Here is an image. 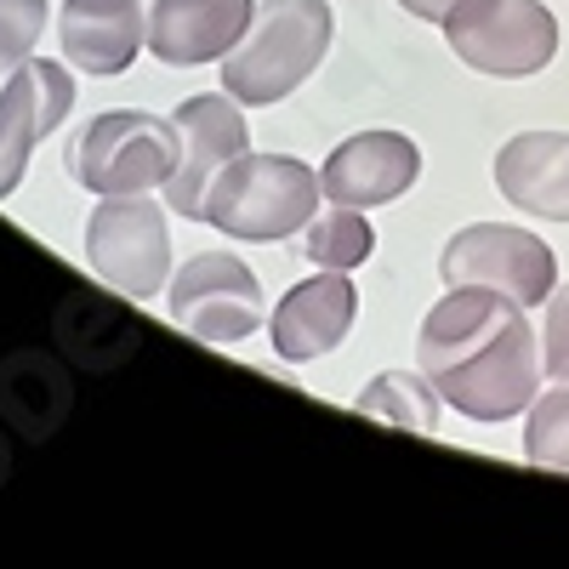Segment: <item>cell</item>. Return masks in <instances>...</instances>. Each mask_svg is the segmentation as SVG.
I'll list each match as a JSON object with an SVG mask.
<instances>
[{
    "instance_id": "44dd1931",
    "label": "cell",
    "mask_w": 569,
    "mask_h": 569,
    "mask_svg": "<svg viewBox=\"0 0 569 569\" xmlns=\"http://www.w3.org/2000/svg\"><path fill=\"white\" fill-rule=\"evenodd\" d=\"M541 365L552 382H569V284H552L547 325H541Z\"/></svg>"
},
{
    "instance_id": "5b68a950",
    "label": "cell",
    "mask_w": 569,
    "mask_h": 569,
    "mask_svg": "<svg viewBox=\"0 0 569 569\" xmlns=\"http://www.w3.org/2000/svg\"><path fill=\"white\" fill-rule=\"evenodd\" d=\"M445 40L467 69L525 80L558 58V18L541 0H456L445 18Z\"/></svg>"
},
{
    "instance_id": "6da1fadb",
    "label": "cell",
    "mask_w": 569,
    "mask_h": 569,
    "mask_svg": "<svg viewBox=\"0 0 569 569\" xmlns=\"http://www.w3.org/2000/svg\"><path fill=\"white\" fill-rule=\"evenodd\" d=\"M330 29L325 0H262L246 40L222 58V91L246 109L284 103L325 63Z\"/></svg>"
},
{
    "instance_id": "277c9868",
    "label": "cell",
    "mask_w": 569,
    "mask_h": 569,
    "mask_svg": "<svg viewBox=\"0 0 569 569\" xmlns=\"http://www.w3.org/2000/svg\"><path fill=\"white\" fill-rule=\"evenodd\" d=\"M86 262L131 302H154L171 284V222L154 194H103L86 217Z\"/></svg>"
},
{
    "instance_id": "2e32d148",
    "label": "cell",
    "mask_w": 569,
    "mask_h": 569,
    "mask_svg": "<svg viewBox=\"0 0 569 569\" xmlns=\"http://www.w3.org/2000/svg\"><path fill=\"white\" fill-rule=\"evenodd\" d=\"M496 188L541 222H569V131H518L496 154Z\"/></svg>"
},
{
    "instance_id": "ffe728a7",
    "label": "cell",
    "mask_w": 569,
    "mask_h": 569,
    "mask_svg": "<svg viewBox=\"0 0 569 569\" xmlns=\"http://www.w3.org/2000/svg\"><path fill=\"white\" fill-rule=\"evenodd\" d=\"M40 34H46V0H0V74L23 69Z\"/></svg>"
},
{
    "instance_id": "52a82bcc",
    "label": "cell",
    "mask_w": 569,
    "mask_h": 569,
    "mask_svg": "<svg viewBox=\"0 0 569 569\" xmlns=\"http://www.w3.org/2000/svg\"><path fill=\"white\" fill-rule=\"evenodd\" d=\"M439 273L445 284H490V291L536 308L558 284V257L547 240H536V233L512 228V222H472L445 246Z\"/></svg>"
},
{
    "instance_id": "7402d4cb",
    "label": "cell",
    "mask_w": 569,
    "mask_h": 569,
    "mask_svg": "<svg viewBox=\"0 0 569 569\" xmlns=\"http://www.w3.org/2000/svg\"><path fill=\"white\" fill-rule=\"evenodd\" d=\"M399 7H405L410 18H421V23H445L456 0H399Z\"/></svg>"
},
{
    "instance_id": "8992f818",
    "label": "cell",
    "mask_w": 569,
    "mask_h": 569,
    "mask_svg": "<svg viewBox=\"0 0 569 569\" xmlns=\"http://www.w3.org/2000/svg\"><path fill=\"white\" fill-rule=\"evenodd\" d=\"M541 376H547V365H541V348H536V330L518 313L485 353H472L456 370L433 376V388L467 421H507V416L536 405Z\"/></svg>"
},
{
    "instance_id": "4fadbf2b",
    "label": "cell",
    "mask_w": 569,
    "mask_h": 569,
    "mask_svg": "<svg viewBox=\"0 0 569 569\" xmlns=\"http://www.w3.org/2000/svg\"><path fill=\"white\" fill-rule=\"evenodd\" d=\"M518 313H525V302L490 291V284H450V291L427 308V319H421L416 365H421L427 376H445V370H456L461 359L485 353Z\"/></svg>"
},
{
    "instance_id": "ac0fdd59",
    "label": "cell",
    "mask_w": 569,
    "mask_h": 569,
    "mask_svg": "<svg viewBox=\"0 0 569 569\" xmlns=\"http://www.w3.org/2000/svg\"><path fill=\"white\" fill-rule=\"evenodd\" d=\"M297 251H302L313 268H342V273H353V268L376 251V233H370V222H365L359 206H337V211H325V217H313V222L302 228Z\"/></svg>"
},
{
    "instance_id": "9c48e42d",
    "label": "cell",
    "mask_w": 569,
    "mask_h": 569,
    "mask_svg": "<svg viewBox=\"0 0 569 569\" xmlns=\"http://www.w3.org/2000/svg\"><path fill=\"white\" fill-rule=\"evenodd\" d=\"M69 109H74V80H69L63 63L29 58L23 69L7 74V86H0V200L18 194L34 142Z\"/></svg>"
},
{
    "instance_id": "ba28073f",
    "label": "cell",
    "mask_w": 569,
    "mask_h": 569,
    "mask_svg": "<svg viewBox=\"0 0 569 569\" xmlns=\"http://www.w3.org/2000/svg\"><path fill=\"white\" fill-rule=\"evenodd\" d=\"M171 319L188 337L233 348L262 330V284L233 251H200L171 273Z\"/></svg>"
},
{
    "instance_id": "7a4b0ae2",
    "label": "cell",
    "mask_w": 569,
    "mask_h": 569,
    "mask_svg": "<svg viewBox=\"0 0 569 569\" xmlns=\"http://www.w3.org/2000/svg\"><path fill=\"white\" fill-rule=\"evenodd\" d=\"M319 200H325L319 171H308L291 154H251L246 149L240 160H228L211 177L200 222H211L228 240L268 246V240L302 233L319 217Z\"/></svg>"
},
{
    "instance_id": "8fae6325",
    "label": "cell",
    "mask_w": 569,
    "mask_h": 569,
    "mask_svg": "<svg viewBox=\"0 0 569 569\" xmlns=\"http://www.w3.org/2000/svg\"><path fill=\"white\" fill-rule=\"evenodd\" d=\"M353 319H359L353 279L342 268H325L279 297V308L268 319V337H273V353L284 365H308V359H325L330 348H342Z\"/></svg>"
},
{
    "instance_id": "30bf717a",
    "label": "cell",
    "mask_w": 569,
    "mask_h": 569,
    "mask_svg": "<svg viewBox=\"0 0 569 569\" xmlns=\"http://www.w3.org/2000/svg\"><path fill=\"white\" fill-rule=\"evenodd\" d=\"M171 120L182 126V171L171 177L166 200H171L177 217H200V211H206L211 177H217L228 160H240V154L251 149V131H246L240 103H233V98H217V91H200V98L177 103Z\"/></svg>"
},
{
    "instance_id": "5bb4252c",
    "label": "cell",
    "mask_w": 569,
    "mask_h": 569,
    "mask_svg": "<svg viewBox=\"0 0 569 569\" xmlns=\"http://www.w3.org/2000/svg\"><path fill=\"white\" fill-rule=\"evenodd\" d=\"M257 0H154L149 7V52L166 69L217 63L246 40Z\"/></svg>"
},
{
    "instance_id": "3957f363",
    "label": "cell",
    "mask_w": 569,
    "mask_h": 569,
    "mask_svg": "<svg viewBox=\"0 0 569 569\" xmlns=\"http://www.w3.org/2000/svg\"><path fill=\"white\" fill-rule=\"evenodd\" d=\"M63 166L86 194H166L182 171V126L154 109H109L69 142Z\"/></svg>"
},
{
    "instance_id": "d6986e66",
    "label": "cell",
    "mask_w": 569,
    "mask_h": 569,
    "mask_svg": "<svg viewBox=\"0 0 569 569\" xmlns=\"http://www.w3.org/2000/svg\"><path fill=\"white\" fill-rule=\"evenodd\" d=\"M525 456L536 467L569 472V382H558L552 393H536L530 421H525Z\"/></svg>"
},
{
    "instance_id": "9a60e30c",
    "label": "cell",
    "mask_w": 569,
    "mask_h": 569,
    "mask_svg": "<svg viewBox=\"0 0 569 569\" xmlns=\"http://www.w3.org/2000/svg\"><path fill=\"white\" fill-rule=\"evenodd\" d=\"M63 58L80 74H126L149 40L142 0H63Z\"/></svg>"
},
{
    "instance_id": "7c38bea8",
    "label": "cell",
    "mask_w": 569,
    "mask_h": 569,
    "mask_svg": "<svg viewBox=\"0 0 569 569\" xmlns=\"http://www.w3.org/2000/svg\"><path fill=\"white\" fill-rule=\"evenodd\" d=\"M421 177V149L405 131H359L342 149H330L319 182L330 206H393L399 194H410Z\"/></svg>"
},
{
    "instance_id": "e0dca14e",
    "label": "cell",
    "mask_w": 569,
    "mask_h": 569,
    "mask_svg": "<svg viewBox=\"0 0 569 569\" xmlns=\"http://www.w3.org/2000/svg\"><path fill=\"white\" fill-rule=\"evenodd\" d=\"M439 388H433V376H410V370H382L376 382L353 399L359 416L370 421H388V427H405V433H433L439 427Z\"/></svg>"
}]
</instances>
